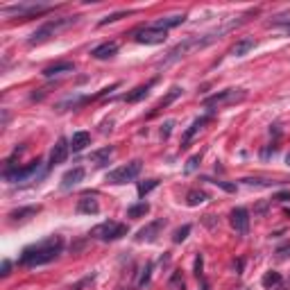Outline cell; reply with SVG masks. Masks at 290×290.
Wrapping results in <instances>:
<instances>
[{
    "label": "cell",
    "mask_w": 290,
    "mask_h": 290,
    "mask_svg": "<svg viewBox=\"0 0 290 290\" xmlns=\"http://www.w3.org/2000/svg\"><path fill=\"white\" fill-rule=\"evenodd\" d=\"M150 213V204L145 202H139V204H131V207H127V218H143V215Z\"/></svg>",
    "instance_id": "cell-26"
},
{
    "label": "cell",
    "mask_w": 290,
    "mask_h": 290,
    "mask_svg": "<svg viewBox=\"0 0 290 290\" xmlns=\"http://www.w3.org/2000/svg\"><path fill=\"white\" fill-rule=\"evenodd\" d=\"M129 12H116L111 14V16H107V18H102L100 20V25H107V23H114V20H118V18H123V16H127Z\"/></svg>",
    "instance_id": "cell-34"
},
{
    "label": "cell",
    "mask_w": 290,
    "mask_h": 290,
    "mask_svg": "<svg viewBox=\"0 0 290 290\" xmlns=\"http://www.w3.org/2000/svg\"><path fill=\"white\" fill-rule=\"evenodd\" d=\"M68 152H71V141L59 139L50 150V166H59L68 159Z\"/></svg>",
    "instance_id": "cell-12"
},
{
    "label": "cell",
    "mask_w": 290,
    "mask_h": 290,
    "mask_svg": "<svg viewBox=\"0 0 290 290\" xmlns=\"http://www.w3.org/2000/svg\"><path fill=\"white\" fill-rule=\"evenodd\" d=\"M286 163H288V166H290V152H288V154H286Z\"/></svg>",
    "instance_id": "cell-41"
},
{
    "label": "cell",
    "mask_w": 290,
    "mask_h": 290,
    "mask_svg": "<svg viewBox=\"0 0 290 290\" xmlns=\"http://www.w3.org/2000/svg\"><path fill=\"white\" fill-rule=\"evenodd\" d=\"M111 154H114V147H111V145H109V147H102V150L93 152V154H91V161H98V166H104Z\"/></svg>",
    "instance_id": "cell-27"
},
{
    "label": "cell",
    "mask_w": 290,
    "mask_h": 290,
    "mask_svg": "<svg viewBox=\"0 0 290 290\" xmlns=\"http://www.w3.org/2000/svg\"><path fill=\"white\" fill-rule=\"evenodd\" d=\"M141 170H143V161L141 159H134L129 163H125V166L116 168V170H111L107 175V182L109 184H116V186H120V184H127L131 182V179H136L141 175Z\"/></svg>",
    "instance_id": "cell-6"
},
{
    "label": "cell",
    "mask_w": 290,
    "mask_h": 290,
    "mask_svg": "<svg viewBox=\"0 0 290 290\" xmlns=\"http://www.w3.org/2000/svg\"><path fill=\"white\" fill-rule=\"evenodd\" d=\"M184 20H186V14H175V16H166V18H159V20H154V25L157 28H161V30H170V28H177V25H182Z\"/></svg>",
    "instance_id": "cell-23"
},
{
    "label": "cell",
    "mask_w": 290,
    "mask_h": 290,
    "mask_svg": "<svg viewBox=\"0 0 290 290\" xmlns=\"http://www.w3.org/2000/svg\"><path fill=\"white\" fill-rule=\"evenodd\" d=\"M199 163H202V154H193L191 159L186 161V166H184V172H186V175H191V172H195L199 168Z\"/></svg>",
    "instance_id": "cell-30"
},
{
    "label": "cell",
    "mask_w": 290,
    "mask_h": 290,
    "mask_svg": "<svg viewBox=\"0 0 290 290\" xmlns=\"http://www.w3.org/2000/svg\"><path fill=\"white\" fill-rule=\"evenodd\" d=\"M73 71H75L73 61H57V64L43 68V77H57V75H64V73H73Z\"/></svg>",
    "instance_id": "cell-18"
},
{
    "label": "cell",
    "mask_w": 290,
    "mask_h": 290,
    "mask_svg": "<svg viewBox=\"0 0 290 290\" xmlns=\"http://www.w3.org/2000/svg\"><path fill=\"white\" fill-rule=\"evenodd\" d=\"M86 145H91V134H88V131H75L71 139V150L82 152Z\"/></svg>",
    "instance_id": "cell-21"
},
{
    "label": "cell",
    "mask_w": 290,
    "mask_h": 290,
    "mask_svg": "<svg viewBox=\"0 0 290 290\" xmlns=\"http://www.w3.org/2000/svg\"><path fill=\"white\" fill-rule=\"evenodd\" d=\"M182 91H184V88H182V86H172V88H170V91H168V93H166V96H163V98L159 100V102H157V107H154V109H152V114H150V116H154L157 111H161V109H166V107H170V104H172V102H175V100H177L179 96H182Z\"/></svg>",
    "instance_id": "cell-19"
},
{
    "label": "cell",
    "mask_w": 290,
    "mask_h": 290,
    "mask_svg": "<svg viewBox=\"0 0 290 290\" xmlns=\"http://www.w3.org/2000/svg\"><path fill=\"white\" fill-rule=\"evenodd\" d=\"M209 195L204 193V191H197V188H195V191H191L186 195V204L188 207H199V204H204V202H209Z\"/></svg>",
    "instance_id": "cell-25"
},
{
    "label": "cell",
    "mask_w": 290,
    "mask_h": 290,
    "mask_svg": "<svg viewBox=\"0 0 290 290\" xmlns=\"http://www.w3.org/2000/svg\"><path fill=\"white\" fill-rule=\"evenodd\" d=\"M256 48V39H252V36H245V39H238L234 46L229 48V55L231 57H245L250 55L252 50Z\"/></svg>",
    "instance_id": "cell-14"
},
{
    "label": "cell",
    "mask_w": 290,
    "mask_h": 290,
    "mask_svg": "<svg viewBox=\"0 0 290 290\" xmlns=\"http://www.w3.org/2000/svg\"><path fill=\"white\" fill-rule=\"evenodd\" d=\"M134 41L136 43H143V46H159L163 43V41L168 39V32L166 30H161V28H157L154 23L152 25H145V28H141V30H136L134 34Z\"/></svg>",
    "instance_id": "cell-8"
},
{
    "label": "cell",
    "mask_w": 290,
    "mask_h": 290,
    "mask_svg": "<svg viewBox=\"0 0 290 290\" xmlns=\"http://www.w3.org/2000/svg\"><path fill=\"white\" fill-rule=\"evenodd\" d=\"M229 222L238 234L245 236L247 231H250V211H247L245 207H236L229 213Z\"/></svg>",
    "instance_id": "cell-11"
},
{
    "label": "cell",
    "mask_w": 290,
    "mask_h": 290,
    "mask_svg": "<svg viewBox=\"0 0 290 290\" xmlns=\"http://www.w3.org/2000/svg\"><path fill=\"white\" fill-rule=\"evenodd\" d=\"M9 270H12V263H9L7 258H5V261H3V270H0V274H3V277H7Z\"/></svg>",
    "instance_id": "cell-39"
},
{
    "label": "cell",
    "mask_w": 290,
    "mask_h": 290,
    "mask_svg": "<svg viewBox=\"0 0 290 290\" xmlns=\"http://www.w3.org/2000/svg\"><path fill=\"white\" fill-rule=\"evenodd\" d=\"M84 175H86V170H84L82 166H77V168H73V170H68L64 177H61V188L64 191H71V188H75L77 184L84 179Z\"/></svg>",
    "instance_id": "cell-15"
},
{
    "label": "cell",
    "mask_w": 290,
    "mask_h": 290,
    "mask_svg": "<svg viewBox=\"0 0 290 290\" xmlns=\"http://www.w3.org/2000/svg\"><path fill=\"white\" fill-rule=\"evenodd\" d=\"M188 234H191V225L179 227V229H175V234H172V242H184Z\"/></svg>",
    "instance_id": "cell-31"
},
{
    "label": "cell",
    "mask_w": 290,
    "mask_h": 290,
    "mask_svg": "<svg viewBox=\"0 0 290 290\" xmlns=\"http://www.w3.org/2000/svg\"><path fill=\"white\" fill-rule=\"evenodd\" d=\"M195 277H202V254L195 256Z\"/></svg>",
    "instance_id": "cell-37"
},
{
    "label": "cell",
    "mask_w": 290,
    "mask_h": 290,
    "mask_svg": "<svg viewBox=\"0 0 290 290\" xmlns=\"http://www.w3.org/2000/svg\"><path fill=\"white\" fill-rule=\"evenodd\" d=\"M129 227L125 222H116V220H107V222H100L91 229V238L96 240H102V242H114V240H120L123 236H127Z\"/></svg>",
    "instance_id": "cell-4"
},
{
    "label": "cell",
    "mask_w": 290,
    "mask_h": 290,
    "mask_svg": "<svg viewBox=\"0 0 290 290\" xmlns=\"http://www.w3.org/2000/svg\"><path fill=\"white\" fill-rule=\"evenodd\" d=\"M100 211V204L96 197H82L77 202V213H86V215H96Z\"/></svg>",
    "instance_id": "cell-22"
},
{
    "label": "cell",
    "mask_w": 290,
    "mask_h": 290,
    "mask_svg": "<svg viewBox=\"0 0 290 290\" xmlns=\"http://www.w3.org/2000/svg\"><path fill=\"white\" fill-rule=\"evenodd\" d=\"M240 182H245L247 186H274L277 184V182H270V179H254V177H245Z\"/></svg>",
    "instance_id": "cell-33"
},
{
    "label": "cell",
    "mask_w": 290,
    "mask_h": 290,
    "mask_svg": "<svg viewBox=\"0 0 290 290\" xmlns=\"http://www.w3.org/2000/svg\"><path fill=\"white\" fill-rule=\"evenodd\" d=\"M170 131H172V120H168V123L161 127V136H163V139H168V136H170Z\"/></svg>",
    "instance_id": "cell-38"
},
{
    "label": "cell",
    "mask_w": 290,
    "mask_h": 290,
    "mask_svg": "<svg viewBox=\"0 0 290 290\" xmlns=\"http://www.w3.org/2000/svg\"><path fill=\"white\" fill-rule=\"evenodd\" d=\"M77 20H80V16H66V18H52V20H48L46 25H41L36 32L30 36V41L28 43L30 46H39V43H43V41H48L50 36H55L59 30H66V28H71V25H75Z\"/></svg>",
    "instance_id": "cell-3"
},
{
    "label": "cell",
    "mask_w": 290,
    "mask_h": 290,
    "mask_svg": "<svg viewBox=\"0 0 290 290\" xmlns=\"http://www.w3.org/2000/svg\"><path fill=\"white\" fill-rule=\"evenodd\" d=\"M159 186V179H145V182L139 184V197H145L150 191H154V188Z\"/></svg>",
    "instance_id": "cell-29"
},
{
    "label": "cell",
    "mask_w": 290,
    "mask_h": 290,
    "mask_svg": "<svg viewBox=\"0 0 290 290\" xmlns=\"http://www.w3.org/2000/svg\"><path fill=\"white\" fill-rule=\"evenodd\" d=\"M93 279H96V277H93V274H91V277H86V279H82V281H80V283H75V286H71V288H68V290H82L84 286H88V283H91V281H93Z\"/></svg>",
    "instance_id": "cell-36"
},
{
    "label": "cell",
    "mask_w": 290,
    "mask_h": 290,
    "mask_svg": "<svg viewBox=\"0 0 290 290\" xmlns=\"http://www.w3.org/2000/svg\"><path fill=\"white\" fill-rule=\"evenodd\" d=\"M242 20H245V16H238V18L229 20V23H227V25H222V28L213 30V32L199 34V36H188V39H184L182 43H177L175 48H172L170 52H168V55L163 57L161 61H157V68H166V66L175 64V61H179V59H184V57H188V55H191V52H195V50H202V48H207V46H211L215 39H220V36L227 34V32H229V30H234L236 25H240Z\"/></svg>",
    "instance_id": "cell-1"
},
{
    "label": "cell",
    "mask_w": 290,
    "mask_h": 290,
    "mask_svg": "<svg viewBox=\"0 0 290 290\" xmlns=\"http://www.w3.org/2000/svg\"><path fill=\"white\" fill-rule=\"evenodd\" d=\"M283 281V277L279 272H274V270H270V272H265L263 274V279H261V286L265 288V290H270V288H277L279 283Z\"/></svg>",
    "instance_id": "cell-24"
},
{
    "label": "cell",
    "mask_w": 290,
    "mask_h": 290,
    "mask_svg": "<svg viewBox=\"0 0 290 290\" xmlns=\"http://www.w3.org/2000/svg\"><path fill=\"white\" fill-rule=\"evenodd\" d=\"M277 256L279 258H288L290 256V242H283V245L277 247Z\"/></svg>",
    "instance_id": "cell-35"
},
{
    "label": "cell",
    "mask_w": 290,
    "mask_h": 290,
    "mask_svg": "<svg viewBox=\"0 0 290 290\" xmlns=\"http://www.w3.org/2000/svg\"><path fill=\"white\" fill-rule=\"evenodd\" d=\"M166 225H168V220L166 218H159V220H152V222H147L143 229H139L136 231V242H152V240H157V236L161 234L163 229H166Z\"/></svg>",
    "instance_id": "cell-10"
},
{
    "label": "cell",
    "mask_w": 290,
    "mask_h": 290,
    "mask_svg": "<svg viewBox=\"0 0 290 290\" xmlns=\"http://www.w3.org/2000/svg\"><path fill=\"white\" fill-rule=\"evenodd\" d=\"M52 5H41V3H20L12 5V7H3V14H16L18 18H30V16H39V14L50 12Z\"/></svg>",
    "instance_id": "cell-9"
},
{
    "label": "cell",
    "mask_w": 290,
    "mask_h": 290,
    "mask_svg": "<svg viewBox=\"0 0 290 290\" xmlns=\"http://www.w3.org/2000/svg\"><path fill=\"white\" fill-rule=\"evenodd\" d=\"M154 82H157V80H150L147 84H141V86L131 88L129 93H125V96H123V100H125V102H127V104L141 102V100H143V98H147V93H150V88L154 86Z\"/></svg>",
    "instance_id": "cell-16"
},
{
    "label": "cell",
    "mask_w": 290,
    "mask_h": 290,
    "mask_svg": "<svg viewBox=\"0 0 290 290\" xmlns=\"http://www.w3.org/2000/svg\"><path fill=\"white\" fill-rule=\"evenodd\" d=\"M286 199H290V193H279L277 195V202H286Z\"/></svg>",
    "instance_id": "cell-40"
},
{
    "label": "cell",
    "mask_w": 290,
    "mask_h": 290,
    "mask_svg": "<svg viewBox=\"0 0 290 290\" xmlns=\"http://www.w3.org/2000/svg\"><path fill=\"white\" fill-rule=\"evenodd\" d=\"M64 238L61 236H48V238L34 242V245H28L23 252H20L18 263L25 267H36V265H46V263H52L57 256L64 252Z\"/></svg>",
    "instance_id": "cell-2"
},
{
    "label": "cell",
    "mask_w": 290,
    "mask_h": 290,
    "mask_svg": "<svg viewBox=\"0 0 290 290\" xmlns=\"http://www.w3.org/2000/svg\"><path fill=\"white\" fill-rule=\"evenodd\" d=\"M150 277H152V263H145L141 267V274H139V281H136V288H143L150 283Z\"/></svg>",
    "instance_id": "cell-28"
},
{
    "label": "cell",
    "mask_w": 290,
    "mask_h": 290,
    "mask_svg": "<svg viewBox=\"0 0 290 290\" xmlns=\"http://www.w3.org/2000/svg\"><path fill=\"white\" fill-rule=\"evenodd\" d=\"M245 98H247L245 88H225V91H218L213 96H207L204 98V104L207 107H227V104L242 102Z\"/></svg>",
    "instance_id": "cell-7"
},
{
    "label": "cell",
    "mask_w": 290,
    "mask_h": 290,
    "mask_svg": "<svg viewBox=\"0 0 290 290\" xmlns=\"http://www.w3.org/2000/svg\"><path fill=\"white\" fill-rule=\"evenodd\" d=\"M211 123V116H199V118H195L193 123H191V127H188L186 131H184V139H182V147H186L188 143H191V141L195 139V136L199 134V131L204 129V125H209Z\"/></svg>",
    "instance_id": "cell-13"
},
{
    "label": "cell",
    "mask_w": 290,
    "mask_h": 290,
    "mask_svg": "<svg viewBox=\"0 0 290 290\" xmlns=\"http://www.w3.org/2000/svg\"><path fill=\"white\" fill-rule=\"evenodd\" d=\"M41 172H46L43 161L34 159V161H30L28 166L16 168V170H5V179H7L9 184H25V182H34V177H39Z\"/></svg>",
    "instance_id": "cell-5"
},
{
    "label": "cell",
    "mask_w": 290,
    "mask_h": 290,
    "mask_svg": "<svg viewBox=\"0 0 290 290\" xmlns=\"http://www.w3.org/2000/svg\"><path fill=\"white\" fill-rule=\"evenodd\" d=\"M204 182H211V184H215V186H220V188H222V191H227V193H234V191H236V184L222 182V179H211V177H204Z\"/></svg>",
    "instance_id": "cell-32"
},
{
    "label": "cell",
    "mask_w": 290,
    "mask_h": 290,
    "mask_svg": "<svg viewBox=\"0 0 290 290\" xmlns=\"http://www.w3.org/2000/svg\"><path fill=\"white\" fill-rule=\"evenodd\" d=\"M39 211H41L39 204H36V207H20V209L9 211V218H12L14 222H20V220H28V218H32V215H36Z\"/></svg>",
    "instance_id": "cell-20"
},
{
    "label": "cell",
    "mask_w": 290,
    "mask_h": 290,
    "mask_svg": "<svg viewBox=\"0 0 290 290\" xmlns=\"http://www.w3.org/2000/svg\"><path fill=\"white\" fill-rule=\"evenodd\" d=\"M116 52H118V43H116V41H104V43H100L98 48L91 50V57L102 61V59H111Z\"/></svg>",
    "instance_id": "cell-17"
}]
</instances>
